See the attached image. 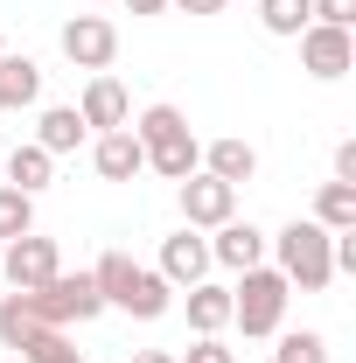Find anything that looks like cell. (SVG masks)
Returning a JSON list of instances; mask_svg holds the SVG:
<instances>
[{"instance_id":"cell-1","label":"cell","mask_w":356,"mask_h":363,"mask_svg":"<svg viewBox=\"0 0 356 363\" xmlns=\"http://www.w3.org/2000/svg\"><path fill=\"white\" fill-rule=\"evenodd\" d=\"M91 279H98L105 308H126L133 321H161L168 308H175V286H168L154 266H133V252H105V259L91 266Z\"/></svg>"},{"instance_id":"cell-2","label":"cell","mask_w":356,"mask_h":363,"mask_svg":"<svg viewBox=\"0 0 356 363\" xmlns=\"http://www.w3.org/2000/svg\"><path fill=\"white\" fill-rule=\"evenodd\" d=\"M133 140H140V154H147V168L168 175V182H189L196 168H203V140L189 133V119H182L175 105H147Z\"/></svg>"},{"instance_id":"cell-3","label":"cell","mask_w":356,"mask_h":363,"mask_svg":"<svg viewBox=\"0 0 356 363\" xmlns=\"http://www.w3.org/2000/svg\"><path fill=\"white\" fill-rule=\"evenodd\" d=\"M272 252H279V279L287 286H301V294H321L328 279H335V259H328V245H335V230H321L314 217H294V224L279 230V238H266Z\"/></svg>"},{"instance_id":"cell-4","label":"cell","mask_w":356,"mask_h":363,"mask_svg":"<svg viewBox=\"0 0 356 363\" xmlns=\"http://www.w3.org/2000/svg\"><path fill=\"white\" fill-rule=\"evenodd\" d=\"M287 301H294V286L272 266H252V272H238V286H230V321H238L245 335H279Z\"/></svg>"},{"instance_id":"cell-5","label":"cell","mask_w":356,"mask_h":363,"mask_svg":"<svg viewBox=\"0 0 356 363\" xmlns=\"http://www.w3.org/2000/svg\"><path fill=\"white\" fill-rule=\"evenodd\" d=\"M28 308H35L49 328H70V321H98V315H105V294H98L91 272H56L49 286L28 294Z\"/></svg>"},{"instance_id":"cell-6","label":"cell","mask_w":356,"mask_h":363,"mask_svg":"<svg viewBox=\"0 0 356 363\" xmlns=\"http://www.w3.org/2000/svg\"><path fill=\"white\" fill-rule=\"evenodd\" d=\"M301 63H308V77L335 84V77L356 70V35L350 28H328V21H308L301 28Z\"/></svg>"},{"instance_id":"cell-7","label":"cell","mask_w":356,"mask_h":363,"mask_svg":"<svg viewBox=\"0 0 356 363\" xmlns=\"http://www.w3.org/2000/svg\"><path fill=\"white\" fill-rule=\"evenodd\" d=\"M7 286L14 294H35V286H49L56 272H63V259H56V238H35V230H21V238H7Z\"/></svg>"},{"instance_id":"cell-8","label":"cell","mask_w":356,"mask_h":363,"mask_svg":"<svg viewBox=\"0 0 356 363\" xmlns=\"http://www.w3.org/2000/svg\"><path fill=\"white\" fill-rule=\"evenodd\" d=\"M63 56L98 77V70H112V56H119V28H112L105 14H77V21H63Z\"/></svg>"},{"instance_id":"cell-9","label":"cell","mask_w":356,"mask_h":363,"mask_svg":"<svg viewBox=\"0 0 356 363\" xmlns=\"http://www.w3.org/2000/svg\"><path fill=\"white\" fill-rule=\"evenodd\" d=\"M182 217H189V230H217V224H230V217H238V189L196 168V175L182 182Z\"/></svg>"},{"instance_id":"cell-10","label":"cell","mask_w":356,"mask_h":363,"mask_svg":"<svg viewBox=\"0 0 356 363\" xmlns=\"http://www.w3.org/2000/svg\"><path fill=\"white\" fill-rule=\"evenodd\" d=\"M77 119H84L91 133H119V126H133V98H126V84L98 70V77L84 84V98H77Z\"/></svg>"},{"instance_id":"cell-11","label":"cell","mask_w":356,"mask_h":363,"mask_svg":"<svg viewBox=\"0 0 356 363\" xmlns=\"http://www.w3.org/2000/svg\"><path fill=\"white\" fill-rule=\"evenodd\" d=\"M154 272H161V279H168L175 294H182V286H196V279H210V238L182 224L175 238L161 245V266H154Z\"/></svg>"},{"instance_id":"cell-12","label":"cell","mask_w":356,"mask_h":363,"mask_svg":"<svg viewBox=\"0 0 356 363\" xmlns=\"http://www.w3.org/2000/svg\"><path fill=\"white\" fill-rule=\"evenodd\" d=\"M210 266L223 272H252V266H266V230L259 224H217V238H210Z\"/></svg>"},{"instance_id":"cell-13","label":"cell","mask_w":356,"mask_h":363,"mask_svg":"<svg viewBox=\"0 0 356 363\" xmlns=\"http://www.w3.org/2000/svg\"><path fill=\"white\" fill-rule=\"evenodd\" d=\"M91 168L105 182H133L140 168H147V154H140L133 126H119V133H98V147H91Z\"/></svg>"},{"instance_id":"cell-14","label":"cell","mask_w":356,"mask_h":363,"mask_svg":"<svg viewBox=\"0 0 356 363\" xmlns=\"http://www.w3.org/2000/svg\"><path fill=\"white\" fill-rule=\"evenodd\" d=\"M43 98V63L35 56H0V112H21Z\"/></svg>"},{"instance_id":"cell-15","label":"cell","mask_w":356,"mask_h":363,"mask_svg":"<svg viewBox=\"0 0 356 363\" xmlns=\"http://www.w3.org/2000/svg\"><path fill=\"white\" fill-rule=\"evenodd\" d=\"M203 175H217V182H252L259 175V154H252V140H210L203 147Z\"/></svg>"},{"instance_id":"cell-16","label":"cell","mask_w":356,"mask_h":363,"mask_svg":"<svg viewBox=\"0 0 356 363\" xmlns=\"http://www.w3.org/2000/svg\"><path fill=\"white\" fill-rule=\"evenodd\" d=\"M49 182H56V154H49V147H35V140H21V147L7 154V189L35 196V189H49Z\"/></svg>"},{"instance_id":"cell-17","label":"cell","mask_w":356,"mask_h":363,"mask_svg":"<svg viewBox=\"0 0 356 363\" xmlns=\"http://www.w3.org/2000/svg\"><path fill=\"white\" fill-rule=\"evenodd\" d=\"M189 328H196V335H223V328H230V286L196 279V286H189Z\"/></svg>"},{"instance_id":"cell-18","label":"cell","mask_w":356,"mask_h":363,"mask_svg":"<svg viewBox=\"0 0 356 363\" xmlns=\"http://www.w3.org/2000/svg\"><path fill=\"white\" fill-rule=\"evenodd\" d=\"M84 133H91V126L77 119V105H49L43 126H35V147H49V154H77Z\"/></svg>"},{"instance_id":"cell-19","label":"cell","mask_w":356,"mask_h":363,"mask_svg":"<svg viewBox=\"0 0 356 363\" xmlns=\"http://www.w3.org/2000/svg\"><path fill=\"white\" fill-rule=\"evenodd\" d=\"M43 328H49V321L28 308V294H7V301H0V342H7V350H28Z\"/></svg>"},{"instance_id":"cell-20","label":"cell","mask_w":356,"mask_h":363,"mask_svg":"<svg viewBox=\"0 0 356 363\" xmlns=\"http://www.w3.org/2000/svg\"><path fill=\"white\" fill-rule=\"evenodd\" d=\"M314 224H321V230H356V182H321Z\"/></svg>"},{"instance_id":"cell-21","label":"cell","mask_w":356,"mask_h":363,"mask_svg":"<svg viewBox=\"0 0 356 363\" xmlns=\"http://www.w3.org/2000/svg\"><path fill=\"white\" fill-rule=\"evenodd\" d=\"M259 21H266V35H301L314 21L308 0H259Z\"/></svg>"},{"instance_id":"cell-22","label":"cell","mask_w":356,"mask_h":363,"mask_svg":"<svg viewBox=\"0 0 356 363\" xmlns=\"http://www.w3.org/2000/svg\"><path fill=\"white\" fill-rule=\"evenodd\" d=\"M21 230H35V196L0 182V238H21Z\"/></svg>"},{"instance_id":"cell-23","label":"cell","mask_w":356,"mask_h":363,"mask_svg":"<svg viewBox=\"0 0 356 363\" xmlns=\"http://www.w3.org/2000/svg\"><path fill=\"white\" fill-rule=\"evenodd\" d=\"M272 363H328V342H321L314 328H294V335H279Z\"/></svg>"},{"instance_id":"cell-24","label":"cell","mask_w":356,"mask_h":363,"mask_svg":"<svg viewBox=\"0 0 356 363\" xmlns=\"http://www.w3.org/2000/svg\"><path fill=\"white\" fill-rule=\"evenodd\" d=\"M21 357H28V363H84L77 350H70V335H63V328H43V335H35Z\"/></svg>"},{"instance_id":"cell-25","label":"cell","mask_w":356,"mask_h":363,"mask_svg":"<svg viewBox=\"0 0 356 363\" xmlns=\"http://www.w3.org/2000/svg\"><path fill=\"white\" fill-rule=\"evenodd\" d=\"M314 21H328V28H356V0H308Z\"/></svg>"},{"instance_id":"cell-26","label":"cell","mask_w":356,"mask_h":363,"mask_svg":"<svg viewBox=\"0 0 356 363\" xmlns=\"http://www.w3.org/2000/svg\"><path fill=\"white\" fill-rule=\"evenodd\" d=\"M175 363H238V357L223 350L217 335H196V350H189V357H175Z\"/></svg>"},{"instance_id":"cell-27","label":"cell","mask_w":356,"mask_h":363,"mask_svg":"<svg viewBox=\"0 0 356 363\" xmlns=\"http://www.w3.org/2000/svg\"><path fill=\"white\" fill-rule=\"evenodd\" d=\"M335 182H356V140L335 147Z\"/></svg>"},{"instance_id":"cell-28","label":"cell","mask_w":356,"mask_h":363,"mask_svg":"<svg viewBox=\"0 0 356 363\" xmlns=\"http://www.w3.org/2000/svg\"><path fill=\"white\" fill-rule=\"evenodd\" d=\"M168 7H182V14H223V0H168Z\"/></svg>"},{"instance_id":"cell-29","label":"cell","mask_w":356,"mask_h":363,"mask_svg":"<svg viewBox=\"0 0 356 363\" xmlns=\"http://www.w3.org/2000/svg\"><path fill=\"white\" fill-rule=\"evenodd\" d=\"M126 7H133V14H161L168 0H126Z\"/></svg>"},{"instance_id":"cell-30","label":"cell","mask_w":356,"mask_h":363,"mask_svg":"<svg viewBox=\"0 0 356 363\" xmlns=\"http://www.w3.org/2000/svg\"><path fill=\"white\" fill-rule=\"evenodd\" d=\"M133 363H175V357H168V350H140Z\"/></svg>"},{"instance_id":"cell-31","label":"cell","mask_w":356,"mask_h":363,"mask_svg":"<svg viewBox=\"0 0 356 363\" xmlns=\"http://www.w3.org/2000/svg\"><path fill=\"white\" fill-rule=\"evenodd\" d=\"M0 56H7V49H0Z\"/></svg>"},{"instance_id":"cell-32","label":"cell","mask_w":356,"mask_h":363,"mask_svg":"<svg viewBox=\"0 0 356 363\" xmlns=\"http://www.w3.org/2000/svg\"><path fill=\"white\" fill-rule=\"evenodd\" d=\"M266 363H272V357H266Z\"/></svg>"}]
</instances>
